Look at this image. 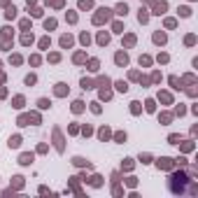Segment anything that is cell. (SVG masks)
<instances>
[{
	"label": "cell",
	"instance_id": "cell-4",
	"mask_svg": "<svg viewBox=\"0 0 198 198\" xmlns=\"http://www.w3.org/2000/svg\"><path fill=\"white\" fill-rule=\"evenodd\" d=\"M14 16H16V9L9 7V9H7V19H14Z\"/></svg>",
	"mask_w": 198,
	"mask_h": 198
},
{
	"label": "cell",
	"instance_id": "cell-5",
	"mask_svg": "<svg viewBox=\"0 0 198 198\" xmlns=\"http://www.w3.org/2000/svg\"><path fill=\"white\" fill-rule=\"evenodd\" d=\"M79 7H82V9H86V7H91V0H82V3H79Z\"/></svg>",
	"mask_w": 198,
	"mask_h": 198
},
{
	"label": "cell",
	"instance_id": "cell-3",
	"mask_svg": "<svg viewBox=\"0 0 198 198\" xmlns=\"http://www.w3.org/2000/svg\"><path fill=\"white\" fill-rule=\"evenodd\" d=\"M61 44H63V47H70V44H72V40L65 35V38H61Z\"/></svg>",
	"mask_w": 198,
	"mask_h": 198
},
{
	"label": "cell",
	"instance_id": "cell-8",
	"mask_svg": "<svg viewBox=\"0 0 198 198\" xmlns=\"http://www.w3.org/2000/svg\"><path fill=\"white\" fill-rule=\"evenodd\" d=\"M126 9H128L126 5H119V7H117V14H126Z\"/></svg>",
	"mask_w": 198,
	"mask_h": 198
},
{
	"label": "cell",
	"instance_id": "cell-1",
	"mask_svg": "<svg viewBox=\"0 0 198 198\" xmlns=\"http://www.w3.org/2000/svg\"><path fill=\"white\" fill-rule=\"evenodd\" d=\"M117 63L119 65H126V63H128V56H126V54H117Z\"/></svg>",
	"mask_w": 198,
	"mask_h": 198
},
{
	"label": "cell",
	"instance_id": "cell-6",
	"mask_svg": "<svg viewBox=\"0 0 198 198\" xmlns=\"http://www.w3.org/2000/svg\"><path fill=\"white\" fill-rule=\"evenodd\" d=\"M56 93H58V96H63V93H65V84H58V89H56Z\"/></svg>",
	"mask_w": 198,
	"mask_h": 198
},
{
	"label": "cell",
	"instance_id": "cell-10",
	"mask_svg": "<svg viewBox=\"0 0 198 198\" xmlns=\"http://www.w3.org/2000/svg\"><path fill=\"white\" fill-rule=\"evenodd\" d=\"M98 42H100V44H107V35H105V33H103L100 38H98Z\"/></svg>",
	"mask_w": 198,
	"mask_h": 198
},
{
	"label": "cell",
	"instance_id": "cell-7",
	"mask_svg": "<svg viewBox=\"0 0 198 198\" xmlns=\"http://www.w3.org/2000/svg\"><path fill=\"white\" fill-rule=\"evenodd\" d=\"M38 105H40V107H42V110H47V107H49V100H44V98H42V100H40V103H38Z\"/></svg>",
	"mask_w": 198,
	"mask_h": 198
},
{
	"label": "cell",
	"instance_id": "cell-11",
	"mask_svg": "<svg viewBox=\"0 0 198 198\" xmlns=\"http://www.w3.org/2000/svg\"><path fill=\"white\" fill-rule=\"evenodd\" d=\"M26 84H35V75H28L26 77Z\"/></svg>",
	"mask_w": 198,
	"mask_h": 198
},
{
	"label": "cell",
	"instance_id": "cell-2",
	"mask_svg": "<svg viewBox=\"0 0 198 198\" xmlns=\"http://www.w3.org/2000/svg\"><path fill=\"white\" fill-rule=\"evenodd\" d=\"M154 40H156V42H161V44H163V42H166V35H163V33H156V35H154Z\"/></svg>",
	"mask_w": 198,
	"mask_h": 198
},
{
	"label": "cell",
	"instance_id": "cell-9",
	"mask_svg": "<svg viewBox=\"0 0 198 198\" xmlns=\"http://www.w3.org/2000/svg\"><path fill=\"white\" fill-rule=\"evenodd\" d=\"M33 42V35H23V44H30Z\"/></svg>",
	"mask_w": 198,
	"mask_h": 198
}]
</instances>
